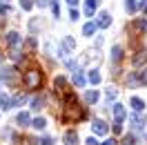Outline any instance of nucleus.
I'll list each match as a JSON object with an SVG mask.
<instances>
[{"instance_id":"obj_1","label":"nucleus","mask_w":147,"mask_h":145,"mask_svg":"<svg viewBox=\"0 0 147 145\" xmlns=\"http://www.w3.org/2000/svg\"><path fill=\"white\" fill-rule=\"evenodd\" d=\"M83 116H85V112L76 105V98H74V96H67V103H65V121H71V118L80 121Z\"/></svg>"},{"instance_id":"obj_2","label":"nucleus","mask_w":147,"mask_h":145,"mask_svg":"<svg viewBox=\"0 0 147 145\" xmlns=\"http://www.w3.org/2000/svg\"><path fill=\"white\" fill-rule=\"evenodd\" d=\"M40 83H42V74L38 72V69H29L25 74V85H27L29 89H38Z\"/></svg>"},{"instance_id":"obj_3","label":"nucleus","mask_w":147,"mask_h":145,"mask_svg":"<svg viewBox=\"0 0 147 145\" xmlns=\"http://www.w3.org/2000/svg\"><path fill=\"white\" fill-rule=\"evenodd\" d=\"M111 25V16L107 14V11H102V14H98V20H96V27H109Z\"/></svg>"},{"instance_id":"obj_4","label":"nucleus","mask_w":147,"mask_h":145,"mask_svg":"<svg viewBox=\"0 0 147 145\" xmlns=\"http://www.w3.org/2000/svg\"><path fill=\"white\" fill-rule=\"evenodd\" d=\"M92 127H94L96 134H107V125H105V121H100V118H96L92 123Z\"/></svg>"},{"instance_id":"obj_5","label":"nucleus","mask_w":147,"mask_h":145,"mask_svg":"<svg viewBox=\"0 0 147 145\" xmlns=\"http://www.w3.org/2000/svg\"><path fill=\"white\" fill-rule=\"evenodd\" d=\"M114 116H116V121H123V118L127 116V109L123 107V105H118V103H116V105H114Z\"/></svg>"},{"instance_id":"obj_6","label":"nucleus","mask_w":147,"mask_h":145,"mask_svg":"<svg viewBox=\"0 0 147 145\" xmlns=\"http://www.w3.org/2000/svg\"><path fill=\"white\" fill-rule=\"evenodd\" d=\"M16 123H18L20 127H25V125H29V123H31V118H29L27 112H20L18 116H16Z\"/></svg>"},{"instance_id":"obj_7","label":"nucleus","mask_w":147,"mask_h":145,"mask_svg":"<svg viewBox=\"0 0 147 145\" xmlns=\"http://www.w3.org/2000/svg\"><path fill=\"white\" fill-rule=\"evenodd\" d=\"M100 5V0H87V7H85V14L87 16H94V11H96V7Z\"/></svg>"},{"instance_id":"obj_8","label":"nucleus","mask_w":147,"mask_h":145,"mask_svg":"<svg viewBox=\"0 0 147 145\" xmlns=\"http://www.w3.org/2000/svg\"><path fill=\"white\" fill-rule=\"evenodd\" d=\"M65 145H78L76 132H65Z\"/></svg>"},{"instance_id":"obj_9","label":"nucleus","mask_w":147,"mask_h":145,"mask_svg":"<svg viewBox=\"0 0 147 145\" xmlns=\"http://www.w3.org/2000/svg\"><path fill=\"white\" fill-rule=\"evenodd\" d=\"M143 63H147V49L138 51V54H136V58H134V65H136V67H140Z\"/></svg>"},{"instance_id":"obj_10","label":"nucleus","mask_w":147,"mask_h":145,"mask_svg":"<svg viewBox=\"0 0 147 145\" xmlns=\"http://www.w3.org/2000/svg\"><path fill=\"white\" fill-rule=\"evenodd\" d=\"M0 78L2 81H7V83H13V69H0Z\"/></svg>"},{"instance_id":"obj_11","label":"nucleus","mask_w":147,"mask_h":145,"mask_svg":"<svg viewBox=\"0 0 147 145\" xmlns=\"http://www.w3.org/2000/svg\"><path fill=\"white\" fill-rule=\"evenodd\" d=\"M120 58H123V47H120V45H116L114 49H111V60H114V63H118Z\"/></svg>"},{"instance_id":"obj_12","label":"nucleus","mask_w":147,"mask_h":145,"mask_svg":"<svg viewBox=\"0 0 147 145\" xmlns=\"http://www.w3.org/2000/svg\"><path fill=\"white\" fill-rule=\"evenodd\" d=\"M96 29H98V27H96V22H87V25L83 27V34H85V36H94Z\"/></svg>"},{"instance_id":"obj_13","label":"nucleus","mask_w":147,"mask_h":145,"mask_svg":"<svg viewBox=\"0 0 147 145\" xmlns=\"http://www.w3.org/2000/svg\"><path fill=\"white\" fill-rule=\"evenodd\" d=\"M7 43H9L11 47H16L20 43V36L16 34V31H9V34H7Z\"/></svg>"},{"instance_id":"obj_14","label":"nucleus","mask_w":147,"mask_h":145,"mask_svg":"<svg viewBox=\"0 0 147 145\" xmlns=\"http://www.w3.org/2000/svg\"><path fill=\"white\" fill-rule=\"evenodd\" d=\"M63 47L67 49V51H74V49H76V43H74V38L65 36V38H63Z\"/></svg>"},{"instance_id":"obj_15","label":"nucleus","mask_w":147,"mask_h":145,"mask_svg":"<svg viewBox=\"0 0 147 145\" xmlns=\"http://www.w3.org/2000/svg\"><path fill=\"white\" fill-rule=\"evenodd\" d=\"M125 9H127L129 14H136V9H138V0H125Z\"/></svg>"},{"instance_id":"obj_16","label":"nucleus","mask_w":147,"mask_h":145,"mask_svg":"<svg viewBox=\"0 0 147 145\" xmlns=\"http://www.w3.org/2000/svg\"><path fill=\"white\" fill-rule=\"evenodd\" d=\"M45 125H47V121L42 116H38V118L31 121V127H36V129H45Z\"/></svg>"},{"instance_id":"obj_17","label":"nucleus","mask_w":147,"mask_h":145,"mask_svg":"<svg viewBox=\"0 0 147 145\" xmlns=\"http://www.w3.org/2000/svg\"><path fill=\"white\" fill-rule=\"evenodd\" d=\"M0 107H2V109H11V98L7 96V94L0 96Z\"/></svg>"},{"instance_id":"obj_18","label":"nucleus","mask_w":147,"mask_h":145,"mask_svg":"<svg viewBox=\"0 0 147 145\" xmlns=\"http://www.w3.org/2000/svg\"><path fill=\"white\" fill-rule=\"evenodd\" d=\"M71 81H74V85H78V87H80V85H85V76H83L80 72H74Z\"/></svg>"},{"instance_id":"obj_19","label":"nucleus","mask_w":147,"mask_h":145,"mask_svg":"<svg viewBox=\"0 0 147 145\" xmlns=\"http://www.w3.org/2000/svg\"><path fill=\"white\" fill-rule=\"evenodd\" d=\"M131 107L136 109V112H143V109H145V103H143L140 98H136V96H134V98H131Z\"/></svg>"},{"instance_id":"obj_20","label":"nucleus","mask_w":147,"mask_h":145,"mask_svg":"<svg viewBox=\"0 0 147 145\" xmlns=\"http://www.w3.org/2000/svg\"><path fill=\"white\" fill-rule=\"evenodd\" d=\"M87 78H89V83H92V85H98V83H100V74L96 72V69H92Z\"/></svg>"},{"instance_id":"obj_21","label":"nucleus","mask_w":147,"mask_h":145,"mask_svg":"<svg viewBox=\"0 0 147 145\" xmlns=\"http://www.w3.org/2000/svg\"><path fill=\"white\" fill-rule=\"evenodd\" d=\"M129 123H131L134 129H143V123H140V118H138V116H129Z\"/></svg>"},{"instance_id":"obj_22","label":"nucleus","mask_w":147,"mask_h":145,"mask_svg":"<svg viewBox=\"0 0 147 145\" xmlns=\"http://www.w3.org/2000/svg\"><path fill=\"white\" fill-rule=\"evenodd\" d=\"M120 145H136V138H134V134H127V136H123Z\"/></svg>"},{"instance_id":"obj_23","label":"nucleus","mask_w":147,"mask_h":145,"mask_svg":"<svg viewBox=\"0 0 147 145\" xmlns=\"http://www.w3.org/2000/svg\"><path fill=\"white\" fill-rule=\"evenodd\" d=\"M42 105H45V98H40V96H36V98L31 100V107H34V109H40Z\"/></svg>"},{"instance_id":"obj_24","label":"nucleus","mask_w":147,"mask_h":145,"mask_svg":"<svg viewBox=\"0 0 147 145\" xmlns=\"http://www.w3.org/2000/svg\"><path fill=\"white\" fill-rule=\"evenodd\" d=\"M134 29H138V31H147V20H136V22H134Z\"/></svg>"},{"instance_id":"obj_25","label":"nucleus","mask_w":147,"mask_h":145,"mask_svg":"<svg viewBox=\"0 0 147 145\" xmlns=\"http://www.w3.org/2000/svg\"><path fill=\"white\" fill-rule=\"evenodd\" d=\"M105 96H107V100H116V96H118V91L114 89V87H109V89L105 91Z\"/></svg>"},{"instance_id":"obj_26","label":"nucleus","mask_w":147,"mask_h":145,"mask_svg":"<svg viewBox=\"0 0 147 145\" xmlns=\"http://www.w3.org/2000/svg\"><path fill=\"white\" fill-rule=\"evenodd\" d=\"M87 100H89V103H96V100H98V91L89 89V91H87Z\"/></svg>"},{"instance_id":"obj_27","label":"nucleus","mask_w":147,"mask_h":145,"mask_svg":"<svg viewBox=\"0 0 147 145\" xmlns=\"http://www.w3.org/2000/svg\"><path fill=\"white\" fill-rule=\"evenodd\" d=\"M29 29H31V31H36V29H42V22H40V20H31V22H29Z\"/></svg>"},{"instance_id":"obj_28","label":"nucleus","mask_w":147,"mask_h":145,"mask_svg":"<svg viewBox=\"0 0 147 145\" xmlns=\"http://www.w3.org/2000/svg\"><path fill=\"white\" fill-rule=\"evenodd\" d=\"M20 7H22V9H31V7H34V2H31V0H20Z\"/></svg>"},{"instance_id":"obj_29","label":"nucleus","mask_w":147,"mask_h":145,"mask_svg":"<svg viewBox=\"0 0 147 145\" xmlns=\"http://www.w3.org/2000/svg\"><path fill=\"white\" fill-rule=\"evenodd\" d=\"M65 85H67V81H65L63 76H56V87H60V89H63Z\"/></svg>"},{"instance_id":"obj_30","label":"nucleus","mask_w":147,"mask_h":145,"mask_svg":"<svg viewBox=\"0 0 147 145\" xmlns=\"http://www.w3.org/2000/svg\"><path fill=\"white\" fill-rule=\"evenodd\" d=\"M22 103H25V96H22V94H18L16 98L11 100V105H22Z\"/></svg>"},{"instance_id":"obj_31","label":"nucleus","mask_w":147,"mask_h":145,"mask_svg":"<svg viewBox=\"0 0 147 145\" xmlns=\"http://www.w3.org/2000/svg\"><path fill=\"white\" fill-rule=\"evenodd\" d=\"M138 81L143 83V85H147V67L143 69V72H140V76H138Z\"/></svg>"},{"instance_id":"obj_32","label":"nucleus","mask_w":147,"mask_h":145,"mask_svg":"<svg viewBox=\"0 0 147 145\" xmlns=\"http://www.w3.org/2000/svg\"><path fill=\"white\" fill-rule=\"evenodd\" d=\"M114 132H116V134L123 132V121H116V123H114Z\"/></svg>"},{"instance_id":"obj_33","label":"nucleus","mask_w":147,"mask_h":145,"mask_svg":"<svg viewBox=\"0 0 147 145\" xmlns=\"http://www.w3.org/2000/svg\"><path fill=\"white\" fill-rule=\"evenodd\" d=\"M69 18H71V20H78V18H80V14H78V11L71 7V11H69Z\"/></svg>"},{"instance_id":"obj_34","label":"nucleus","mask_w":147,"mask_h":145,"mask_svg":"<svg viewBox=\"0 0 147 145\" xmlns=\"http://www.w3.org/2000/svg\"><path fill=\"white\" fill-rule=\"evenodd\" d=\"M127 83H129V85H131V87H134V85H136V83H138V78H136V76H134V74H131V76H127Z\"/></svg>"},{"instance_id":"obj_35","label":"nucleus","mask_w":147,"mask_h":145,"mask_svg":"<svg viewBox=\"0 0 147 145\" xmlns=\"http://www.w3.org/2000/svg\"><path fill=\"white\" fill-rule=\"evenodd\" d=\"M87 145H98V141H96V138H92V136H89V138H87Z\"/></svg>"},{"instance_id":"obj_36","label":"nucleus","mask_w":147,"mask_h":145,"mask_svg":"<svg viewBox=\"0 0 147 145\" xmlns=\"http://www.w3.org/2000/svg\"><path fill=\"white\" fill-rule=\"evenodd\" d=\"M100 145H116V141H114V138H109V141H105V143H100Z\"/></svg>"},{"instance_id":"obj_37","label":"nucleus","mask_w":147,"mask_h":145,"mask_svg":"<svg viewBox=\"0 0 147 145\" xmlns=\"http://www.w3.org/2000/svg\"><path fill=\"white\" fill-rule=\"evenodd\" d=\"M38 7H47V0H38Z\"/></svg>"},{"instance_id":"obj_38","label":"nucleus","mask_w":147,"mask_h":145,"mask_svg":"<svg viewBox=\"0 0 147 145\" xmlns=\"http://www.w3.org/2000/svg\"><path fill=\"white\" fill-rule=\"evenodd\" d=\"M67 2H69L71 7H76V5H78V0H67Z\"/></svg>"}]
</instances>
